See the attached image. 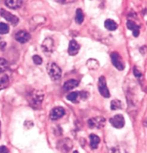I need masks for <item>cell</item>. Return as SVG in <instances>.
Here are the masks:
<instances>
[{
    "instance_id": "obj_2",
    "label": "cell",
    "mask_w": 147,
    "mask_h": 153,
    "mask_svg": "<svg viewBox=\"0 0 147 153\" xmlns=\"http://www.w3.org/2000/svg\"><path fill=\"white\" fill-rule=\"evenodd\" d=\"M47 74L52 81L58 80L62 76L61 68L55 63H49L47 66Z\"/></svg>"
},
{
    "instance_id": "obj_25",
    "label": "cell",
    "mask_w": 147,
    "mask_h": 153,
    "mask_svg": "<svg viewBox=\"0 0 147 153\" xmlns=\"http://www.w3.org/2000/svg\"><path fill=\"white\" fill-rule=\"evenodd\" d=\"M10 27H9L8 25L4 22H0V34L4 35L9 33Z\"/></svg>"
},
{
    "instance_id": "obj_12",
    "label": "cell",
    "mask_w": 147,
    "mask_h": 153,
    "mask_svg": "<svg viewBox=\"0 0 147 153\" xmlns=\"http://www.w3.org/2000/svg\"><path fill=\"white\" fill-rule=\"evenodd\" d=\"M80 48H81V46H80V45L78 43L76 40H70V43H69V47L68 50V54L72 56H75V55H77L78 53Z\"/></svg>"
},
{
    "instance_id": "obj_32",
    "label": "cell",
    "mask_w": 147,
    "mask_h": 153,
    "mask_svg": "<svg viewBox=\"0 0 147 153\" xmlns=\"http://www.w3.org/2000/svg\"><path fill=\"white\" fill-rule=\"evenodd\" d=\"M0 42H1V37H0Z\"/></svg>"
},
{
    "instance_id": "obj_5",
    "label": "cell",
    "mask_w": 147,
    "mask_h": 153,
    "mask_svg": "<svg viewBox=\"0 0 147 153\" xmlns=\"http://www.w3.org/2000/svg\"><path fill=\"white\" fill-rule=\"evenodd\" d=\"M98 91L100 92V95L103 96L104 98H109L110 97V92L109 88H108L107 85H106V81L105 77L103 76H101L98 79Z\"/></svg>"
},
{
    "instance_id": "obj_8",
    "label": "cell",
    "mask_w": 147,
    "mask_h": 153,
    "mask_svg": "<svg viewBox=\"0 0 147 153\" xmlns=\"http://www.w3.org/2000/svg\"><path fill=\"white\" fill-rule=\"evenodd\" d=\"M0 15L6 19L9 22H10L12 25H17V23L19 22V19L17 16L12 15V14L9 12L4 9L0 10Z\"/></svg>"
},
{
    "instance_id": "obj_28",
    "label": "cell",
    "mask_w": 147,
    "mask_h": 153,
    "mask_svg": "<svg viewBox=\"0 0 147 153\" xmlns=\"http://www.w3.org/2000/svg\"><path fill=\"white\" fill-rule=\"evenodd\" d=\"M0 153H9L8 149L5 146H0Z\"/></svg>"
},
{
    "instance_id": "obj_3",
    "label": "cell",
    "mask_w": 147,
    "mask_h": 153,
    "mask_svg": "<svg viewBox=\"0 0 147 153\" xmlns=\"http://www.w3.org/2000/svg\"><path fill=\"white\" fill-rule=\"evenodd\" d=\"M73 147L72 142L69 138H65L60 140L58 143V149L63 153H68Z\"/></svg>"
},
{
    "instance_id": "obj_29",
    "label": "cell",
    "mask_w": 147,
    "mask_h": 153,
    "mask_svg": "<svg viewBox=\"0 0 147 153\" xmlns=\"http://www.w3.org/2000/svg\"><path fill=\"white\" fill-rule=\"evenodd\" d=\"M5 46H6V42H0V48L1 50L4 49Z\"/></svg>"
},
{
    "instance_id": "obj_7",
    "label": "cell",
    "mask_w": 147,
    "mask_h": 153,
    "mask_svg": "<svg viewBox=\"0 0 147 153\" xmlns=\"http://www.w3.org/2000/svg\"><path fill=\"white\" fill-rule=\"evenodd\" d=\"M106 123V120L102 117H96L94 118L90 119L88 121V126L91 129L93 128H98V129H100V128L103 127Z\"/></svg>"
},
{
    "instance_id": "obj_11",
    "label": "cell",
    "mask_w": 147,
    "mask_h": 153,
    "mask_svg": "<svg viewBox=\"0 0 147 153\" xmlns=\"http://www.w3.org/2000/svg\"><path fill=\"white\" fill-rule=\"evenodd\" d=\"M65 111L64 108L61 106H57V107L52 108L49 114V118L52 120H58L61 119L65 115Z\"/></svg>"
},
{
    "instance_id": "obj_24",
    "label": "cell",
    "mask_w": 147,
    "mask_h": 153,
    "mask_svg": "<svg viewBox=\"0 0 147 153\" xmlns=\"http://www.w3.org/2000/svg\"><path fill=\"white\" fill-rule=\"evenodd\" d=\"M8 68V63L4 58H0V74L4 73L5 71Z\"/></svg>"
},
{
    "instance_id": "obj_18",
    "label": "cell",
    "mask_w": 147,
    "mask_h": 153,
    "mask_svg": "<svg viewBox=\"0 0 147 153\" xmlns=\"http://www.w3.org/2000/svg\"><path fill=\"white\" fill-rule=\"evenodd\" d=\"M91 142H90V145H91V148L96 149L100 143V138L98 137L97 135L95 134H91L89 136Z\"/></svg>"
},
{
    "instance_id": "obj_30",
    "label": "cell",
    "mask_w": 147,
    "mask_h": 153,
    "mask_svg": "<svg viewBox=\"0 0 147 153\" xmlns=\"http://www.w3.org/2000/svg\"><path fill=\"white\" fill-rule=\"evenodd\" d=\"M73 153H79L78 152V151H74L73 152Z\"/></svg>"
},
{
    "instance_id": "obj_23",
    "label": "cell",
    "mask_w": 147,
    "mask_h": 153,
    "mask_svg": "<svg viewBox=\"0 0 147 153\" xmlns=\"http://www.w3.org/2000/svg\"><path fill=\"white\" fill-rule=\"evenodd\" d=\"M38 19H35V17H33V18H32L31 21L33 22V25H32L33 26L36 25V27H37L38 25H41V24H42V23H44L45 22V17H42V16L39 15ZM32 25H30V26H32Z\"/></svg>"
},
{
    "instance_id": "obj_26",
    "label": "cell",
    "mask_w": 147,
    "mask_h": 153,
    "mask_svg": "<svg viewBox=\"0 0 147 153\" xmlns=\"http://www.w3.org/2000/svg\"><path fill=\"white\" fill-rule=\"evenodd\" d=\"M33 62H34L35 64H36V65H41V64L42 63V58L40 56H38V55H35V56H33Z\"/></svg>"
},
{
    "instance_id": "obj_20",
    "label": "cell",
    "mask_w": 147,
    "mask_h": 153,
    "mask_svg": "<svg viewBox=\"0 0 147 153\" xmlns=\"http://www.w3.org/2000/svg\"><path fill=\"white\" fill-rule=\"evenodd\" d=\"M84 20V15H83V12L81 9H78L76 10V15H75V22L78 24H81Z\"/></svg>"
},
{
    "instance_id": "obj_6",
    "label": "cell",
    "mask_w": 147,
    "mask_h": 153,
    "mask_svg": "<svg viewBox=\"0 0 147 153\" xmlns=\"http://www.w3.org/2000/svg\"><path fill=\"white\" fill-rule=\"evenodd\" d=\"M42 50L46 54H51L55 49L54 40L51 37H47L43 40L42 43Z\"/></svg>"
},
{
    "instance_id": "obj_19",
    "label": "cell",
    "mask_w": 147,
    "mask_h": 153,
    "mask_svg": "<svg viewBox=\"0 0 147 153\" xmlns=\"http://www.w3.org/2000/svg\"><path fill=\"white\" fill-rule=\"evenodd\" d=\"M86 64L88 68L91 70H97L99 67V63L95 59H89Z\"/></svg>"
},
{
    "instance_id": "obj_14",
    "label": "cell",
    "mask_w": 147,
    "mask_h": 153,
    "mask_svg": "<svg viewBox=\"0 0 147 153\" xmlns=\"http://www.w3.org/2000/svg\"><path fill=\"white\" fill-rule=\"evenodd\" d=\"M5 5L12 10H17L22 7L23 1L20 0H7L4 1Z\"/></svg>"
},
{
    "instance_id": "obj_1",
    "label": "cell",
    "mask_w": 147,
    "mask_h": 153,
    "mask_svg": "<svg viewBox=\"0 0 147 153\" xmlns=\"http://www.w3.org/2000/svg\"><path fill=\"white\" fill-rule=\"evenodd\" d=\"M43 99L44 94L40 90H34L29 94V97H28V101H29L30 105L35 109H39L41 107Z\"/></svg>"
},
{
    "instance_id": "obj_4",
    "label": "cell",
    "mask_w": 147,
    "mask_h": 153,
    "mask_svg": "<svg viewBox=\"0 0 147 153\" xmlns=\"http://www.w3.org/2000/svg\"><path fill=\"white\" fill-rule=\"evenodd\" d=\"M111 58L113 65H114V67L118 69V71H123V69L125 68V65L123 61V59H122L121 56H120L118 53H111Z\"/></svg>"
},
{
    "instance_id": "obj_22",
    "label": "cell",
    "mask_w": 147,
    "mask_h": 153,
    "mask_svg": "<svg viewBox=\"0 0 147 153\" xmlns=\"http://www.w3.org/2000/svg\"><path fill=\"white\" fill-rule=\"evenodd\" d=\"M80 96V92H72V93L69 94L68 95H67V99L68 101H71V102H75L78 100V98Z\"/></svg>"
},
{
    "instance_id": "obj_15",
    "label": "cell",
    "mask_w": 147,
    "mask_h": 153,
    "mask_svg": "<svg viewBox=\"0 0 147 153\" xmlns=\"http://www.w3.org/2000/svg\"><path fill=\"white\" fill-rule=\"evenodd\" d=\"M10 84V77L5 73L0 74V91L4 89Z\"/></svg>"
},
{
    "instance_id": "obj_10",
    "label": "cell",
    "mask_w": 147,
    "mask_h": 153,
    "mask_svg": "<svg viewBox=\"0 0 147 153\" xmlns=\"http://www.w3.org/2000/svg\"><path fill=\"white\" fill-rule=\"evenodd\" d=\"M15 38L17 42L24 44L30 40L31 36L30 34L28 33V32L24 31V30H19V31L15 34Z\"/></svg>"
},
{
    "instance_id": "obj_13",
    "label": "cell",
    "mask_w": 147,
    "mask_h": 153,
    "mask_svg": "<svg viewBox=\"0 0 147 153\" xmlns=\"http://www.w3.org/2000/svg\"><path fill=\"white\" fill-rule=\"evenodd\" d=\"M127 27L129 30H131L133 32V35L135 37H137L139 35V29L140 27L136 24L134 21L128 20L126 23Z\"/></svg>"
},
{
    "instance_id": "obj_27",
    "label": "cell",
    "mask_w": 147,
    "mask_h": 153,
    "mask_svg": "<svg viewBox=\"0 0 147 153\" xmlns=\"http://www.w3.org/2000/svg\"><path fill=\"white\" fill-rule=\"evenodd\" d=\"M134 76L137 78H141L143 76L142 73H141L139 70H138L137 67L136 66L134 67Z\"/></svg>"
},
{
    "instance_id": "obj_9",
    "label": "cell",
    "mask_w": 147,
    "mask_h": 153,
    "mask_svg": "<svg viewBox=\"0 0 147 153\" xmlns=\"http://www.w3.org/2000/svg\"><path fill=\"white\" fill-rule=\"evenodd\" d=\"M110 123L113 127H114L116 129H121L124 127L125 120L124 117L121 114H116L112 118L110 119Z\"/></svg>"
},
{
    "instance_id": "obj_31",
    "label": "cell",
    "mask_w": 147,
    "mask_h": 153,
    "mask_svg": "<svg viewBox=\"0 0 147 153\" xmlns=\"http://www.w3.org/2000/svg\"><path fill=\"white\" fill-rule=\"evenodd\" d=\"M0 127H1V122H0ZM0 136H1V131H0Z\"/></svg>"
},
{
    "instance_id": "obj_17",
    "label": "cell",
    "mask_w": 147,
    "mask_h": 153,
    "mask_svg": "<svg viewBox=\"0 0 147 153\" xmlns=\"http://www.w3.org/2000/svg\"><path fill=\"white\" fill-rule=\"evenodd\" d=\"M105 27L109 31H114L118 28V25L115 21L108 19L105 21Z\"/></svg>"
},
{
    "instance_id": "obj_21",
    "label": "cell",
    "mask_w": 147,
    "mask_h": 153,
    "mask_svg": "<svg viewBox=\"0 0 147 153\" xmlns=\"http://www.w3.org/2000/svg\"><path fill=\"white\" fill-rule=\"evenodd\" d=\"M122 107V103L120 100L115 99V100L111 101V108L112 110L120 109Z\"/></svg>"
},
{
    "instance_id": "obj_16",
    "label": "cell",
    "mask_w": 147,
    "mask_h": 153,
    "mask_svg": "<svg viewBox=\"0 0 147 153\" xmlns=\"http://www.w3.org/2000/svg\"><path fill=\"white\" fill-rule=\"evenodd\" d=\"M79 85V82L77 80L70 79L67 81L63 85V88L65 91H71Z\"/></svg>"
}]
</instances>
